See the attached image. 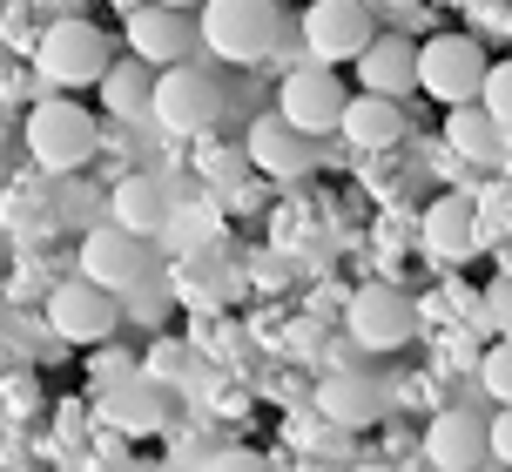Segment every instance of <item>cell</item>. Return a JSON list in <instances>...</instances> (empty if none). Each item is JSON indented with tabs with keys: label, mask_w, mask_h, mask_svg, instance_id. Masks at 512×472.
Returning <instances> with one entry per match:
<instances>
[{
	"label": "cell",
	"mask_w": 512,
	"mask_h": 472,
	"mask_svg": "<svg viewBox=\"0 0 512 472\" xmlns=\"http://www.w3.org/2000/svg\"><path fill=\"white\" fill-rule=\"evenodd\" d=\"M95 142H102L95 115L81 102H68V95H48V102H34V115H27V156L41 162L48 176H61V183L75 169H88Z\"/></svg>",
	"instance_id": "6da1fadb"
},
{
	"label": "cell",
	"mask_w": 512,
	"mask_h": 472,
	"mask_svg": "<svg viewBox=\"0 0 512 472\" xmlns=\"http://www.w3.org/2000/svg\"><path fill=\"white\" fill-rule=\"evenodd\" d=\"M486 75L492 61L479 48V34H432V41H418V88L445 108H472L486 95Z\"/></svg>",
	"instance_id": "7a4b0ae2"
},
{
	"label": "cell",
	"mask_w": 512,
	"mask_h": 472,
	"mask_svg": "<svg viewBox=\"0 0 512 472\" xmlns=\"http://www.w3.org/2000/svg\"><path fill=\"white\" fill-rule=\"evenodd\" d=\"M196 41L223 61H263L277 48V7L270 0H209L196 14Z\"/></svg>",
	"instance_id": "3957f363"
},
{
	"label": "cell",
	"mask_w": 512,
	"mask_h": 472,
	"mask_svg": "<svg viewBox=\"0 0 512 472\" xmlns=\"http://www.w3.org/2000/svg\"><path fill=\"white\" fill-rule=\"evenodd\" d=\"M34 68L54 81V88H88V81H108V34L88 21H54L41 41H34Z\"/></svg>",
	"instance_id": "277c9868"
},
{
	"label": "cell",
	"mask_w": 512,
	"mask_h": 472,
	"mask_svg": "<svg viewBox=\"0 0 512 472\" xmlns=\"http://www.w3.org/2000/svg\"><path fill=\"white\" fill-rule=\"evenodd\" d=\"M378 41V21H371V7L358 0H317L304 14V48L317 68H344V61H364Z\"/></svg>",
	"instance_id": "5b68a950"
},
{
	"label": "cell",
	"mask_w": 512,
	"mask_h": 472,
	"mask_svg": "<svg viewBox=\"0 0 512 472\" xmlns=\"http://www.w3.org/2000/svg\"><path fill=\"white\" fill-rule=\"evenodd\" d=\"M155 122L169 135H203L216 115H223V88H216V75L209 68H169V75H155Z\"/></svg>",
	"instance_id": "8992f818"
},
{
	"label": "cell",
	"mask_w": 512,
	"mask_h": 472,
	"mask_svg": "<svg viewBox=\"0 0 512 472\" xmlns=\"http://www.w3.org/2000/svg\"><path fill=\"white\" fill-rule=\"evenodd\" d=\"M283 122L297 135H324V129H344V115H351V95H344V81L337 68H297V75H283Z\"/></svg>",
	"instance_id": "52a82bcc"
},
{
	"label": "cell",
	"mask_w": 512,
	"mask_h": 472,
	"mask_svg": "<svg viewBox=\"0 0 512 472\" xmlns=\"http://www.w3.org/2000/svg\"><path fill=\"white\" fill-rule=\"evenodd\" d=\"M344 324H351V338H358L364 351H398V344H411V331H418V304H411L398 284H364L358 297H351Z\"/></svg>",
	"instance_id": "ba28073f"
},
{
	"label": "cell",
	"mask_w": 512,
	"mask_h": 472,
	"mask_svg": "<svg viewBox=\"0 0 512 472\" xmlns=\"http://www.w3.org/2000/svg\"><path fill=\"white\" fill-rule=\"evenodd\" d=\"M48 324H54V338H68V344H108L115 324H122V304H115V290L75 277V284H61L48 297Z\"/></svg>",
	"instance_id": "9c48e42d"
},
{
	"label": "cell",
	"mask_w": 512,
	"mask_h": 472,
	"mask_svg": "<svg viewBox=\"0 0 512 472\" xmlns=\"http://www.w3.org/2000/svg\"><path fill=\"white\" fill-rule=\"evenodd\" d=\"M425 459L438 472H479L492 459V425L479 412H438L425 425Z\"/></svg>",
	"instance_id": "30bf717a"
},
{
	"label": "cell",
	"mask_w": 512,
	"mask_h": 472,
	"mask_svg": "<svg viewBox=\"0 0 512 472\" xmlns=\"http://www.w3.org/2000/svg\"><path fill=\"white\" fill-rule=\"evenodd\" d=\"M418 243H425V257L438 263H465L472 257V243H479V216H472V196H438L425 223H418Z\"/></svg>",
	"instance_id": "8fae6325"
},
{
	"label": "cell",
	"mask_w": 512,
	"mask_h": 472,
	"mask_svg": "<svg viewBox=\"0 0 512 472\" xmlns=\"http://www.w3.org/2000/svg\"><path fill=\"white\" fill-rule=\"evenodd\" d=\"M128 48L135 61H149V68H182V48H189V21H182L176 7H135L128 14Z\"/></svg>",
	"instance_id": "7c38bea8"
},
{
	"label": "cell",
	"mask_w": 512,
	"mask_h": 472,
	"mask_svg": "<svg viewBox=\"0 0 512 472\" xmlns=\"http://www.w3.org/2000/svg\"><path fill=\"white\" fill-rule=\"evenodd\" d=\"M81 277L102 284V290H128L135 277H142V250H135V236L115 230V223L88 230V243H81Z\"/></svg>",
	"instance_id": "4fadbf2b"
},
{
	"label": "cell",
	"mask_w": 512,
	"mask_h": 472,
	"mask_svg": "<svg viewBox=\"0 0 512 472\" xmlns=\"http://www.w3.org/2000/svg\"><path fill=\"white\" fill-rule=\"evenodd\" d=\"M358 75H364V95H384V102L411 95V88H418V41H405V34H378L371 54L358 61Z\"/></svg>",
	"instance_id": "5bb4252c"
},
{
	"label": "cell",
	"mask_w": 512,
	"mask_h": 472,
	"mask_svg": "<svg viewBox=\"0 0 512 472\" xmlns=\"http://www.w3.org/2000/svg\"><path fill=\"white\" fill-rule=\"evenodd\" d=\"M317 412H324L331 425H344V432H364V425L384 419V392L364 378V371H337V378L317 385Z\"/></svg>",
	"instance_id": "9a60e30c"
},
{
	"label": "cell",
	"mask_w": 512,
	"mask_h": 472,
	"mask_svg": "<svg viewBox=\"0 0 512 472\" xmlns=\"http://www.w3.org/2000/svg\"><path fill=\"white\" fill-rule=\"evenodd\" d=\"M115 203V230H128L135 243L155 230H169V189L155 183V176H122V189L108 196Z\"/></svg>",
	"instance_id": "2e32d148"
},
{
	"label": "cell",
	"mask_w": 512,
	"mask_h": 472,
	"mask_svg": "<svg viewBox=\"0 0 512 472\" xmlns=\"http://www.w3.org/2000/svg\"><path fill=\"white\" fill-rule=\"evenodd\" d=\"M102 419L115 425V432H155V425L169 419V398H162V385H149V378H128V385L102 392Z\"/></svg>",
	"instance_id": "e0dca14e"
},
{
	"label": "cell",
	"mask_w": 512,
	"mask_h": 472,
	"mask_svg": "<svg viewBox=\"0 0 512 472\" xmlns=\"http://www.w3.org/2000/svg\"><path fill=\"white\" fill-rule=\"evenodd\" d=\"M250 162H256V169H270V176H304L310 149H304V135L290 129L283 115H263V122L250 129Z\"/></svg>",
	"instance_id": "ac0fdd59"
},
{
	"label": "cell",
	"mask_w": 512,
	"mask_h": 472,
	"mask_svg": "<svg viewBox=\"0 0 512 472\" xmlns=\"http://www.w3.org/2000/svg\"><path fill=\"white\" fill-rule=\"evenodd\" d=\"M398 135H405L398 102H384V95H351V115H344V142H351V149H391Z\"/></svg>",
	"instance_id": "d6986e66"
},
{
	"label": "cell",
	"mask_w": 512,
	"mask_h": 472,
	"mask_svg": "<svg viewBox=\"0 0 512 472\" xmlns=\"http://www.w3.org/2000/svg\"><path fill=\"white\" fill-rule=\"evenodd\" d=\"M445 142H452L465 162H499V149H506V129H499L486 108L472 102V108H452V115H445Z\"/></svg>",
	"instance_id": "ffe728a7"
},
{
	"label": "cell",
	"mask_w": 512,
	"mask_h": 472,
	"mask_svg": "<svg viewBox=\"0 0 512 472\" xmlns=\"http://www.w3.org/2000/svg\"><path fill=\"white\" fill-rule=\"evenodd\" d=\"M102 95L115 115H142V108H155V81H149V61H115L102 81Z\"/></svg>",
	"instance_id": "44dd1931"
},
{
	"label": "cell",
	"mask_w": 512,
	"mask_h": 472,
	"mask_svg": "<svg viewBox=\"0 0 512 472\" xmlns=\"http://www.w3.org/2000/svg\"><path fill=\"white\" fill-rule=\"evenodd\" d=\"M182 297H189V304H196V311H209V304H223V297H230L236 290V277L230 270H223V263H189V270H182Z\"/></svg>",
	"instance_id": "7402d4cb"
},
{
	"label": "cell",
	"mask_w": 512,
	"mask_h": 472,
	"mask_svg": "<svg viewBox=\"0 0 512 472\" xmlns=\"http://www.w3.org/2000/svg\"><path fill=\"white\" fill-rule=\"evenodd\" d=\"M479 108H486L492 122L512 135V61H492V75H486V95H479Z\"/></svg>",
	"instance_id": "603a6c76"
},
{
	"label": "cell",
	"mask_w": 512,
	"mask_h": 472,
	"mask_svg": "<svg viewBox=\"0 0 512 472\" xmlns=\"http://www.w3.org/2000/svg\"><path fill=\"white\" fill-rule=\"evenodd\" d=\"M95 203H102V196H95L88 183H61V189H54V216H68V223H81Z\"/></svg>",
	"instance_id": "cb8c5ba5"
},
{
	"label": "cell",
	"mask_w": 512,
	"mask_h": 472,
	"mask_svg": "<svg viewBox=\"0 0 512 472\" xmlns=\"http://www.w3.org/2000/svg\"><path fill=\"white\" fill-rule=\"evenodd\" d=\"M203 472H270L256 452H243V446H230V452H209L203 459Z\"/></svg>",
	"instance_id": "d4e9b609"
},
{
	"label": "cell",
	"mask_w": 512,
	"mask_h": 472,
	"mask_svg": "<svg viewBox=\"0 0 512 472\" xmlns=\"http://www.w3.org/2000/svg\"><path fill=\"white\" fill-rule=\"evenodd\" d=\"M479 378H486V392L512 398V351H492V358H486V371H479Z\"/></svg>",
	"instance_id": "484cf974"
},
{
	"label": "cell",
	"mask_w": 512,
	"mask_h": 472,
	"mask_svg": "<svg viewBox=\"0 0 512 472\" xmlns=\"http://www.w3.org/2000/svg\"><path fill=\"white\" fill-rule=\"evenodd\" d=\"M486 324L512 331V284H492V290H486Z\"/></svg>",
	"instance_id": "4316f807"
},
{
	"label": "cell",
	"mask_w": 512,
	"mask_h": 472,
	"mask_svg": "<svg viewBox=\"0 0 512 472\" xmlns=\"http://www.w3.org/2000/svg\"><path fill=\"white\" fill-rule=\"evenodd\" d=\"M472 27H479V34H492V27H499V34H506V27H512V7H499V0H479V7H472Z\"/></svg>",
	"instance_id": "83f0119b"
},
{
	"label": "cell",
	"mask_w": 512,
	"mask_h": 472,
	"mask_svg": "<svg viewBox=\"0 0 512 472\" xmlns=\"http://www.w3.org/2000/svg\"><path fill=\"white\" fill-rule=\"evenodd\" d=\"M492 466H512V405L492 419Z\"/></svg>",
	"instance_id": "f1b7e54d"
},
{
	"label": "cell",
	"mask_w": 512,
	"mask_h": 472,
	"mask_svg": "<svg viewBox=\"0 0 512 472\" xmlns=\"http://www.w3.org/2000/svg\"><path fill=\"white\" fill-rule=\"evenodd\" d=\"M250 277H256L263 290H277V284H283V263H277V257H256V270H250Z\"/></svg>",
	"instance_id": "f546056e"
},
{
	"label": "cell",
	"mask_w": 512,
	"mask_h": 472,
	"mask_svg": "<svg viewBox=\"0 0 512 472\" xmlns=\"http://www.w3.org/2000/svg\"><path fill=\"white\" fill-rule=\"evenodd\" d=\"M358 472H391V466H358Z\"/></svg>",
	"instance_id": "4dcf8cb0"
},
{
	"label": "cell",
	"mask_w": 512,
	"mask_h": 472,
	"mask_svg": "<svg viewBox=\"0 0 512 472\" xmlns=\"http://www.w3.org/2000/svg\"><path fill=\"white\" fill-rule=\"evenodd\" d=\"M479 472H512V466H479Z\"/></svg>",
	"instance_id": "1f68e13d"
},
{
	"label": "cell",
	"mask_w": 512,
	"mask_h": 472,
	"mask_svg": "<svg viewBox=\"0 0 512 472\" xmlns=\"http://www.w3.org/2000/svg\"><path fill=\"white\" fill-rule=\"evenodd\" d=\"M169 472H176V466H169Z\"/></svg>",
	"instance_id": "d6a6232c"
}]
</instances>
